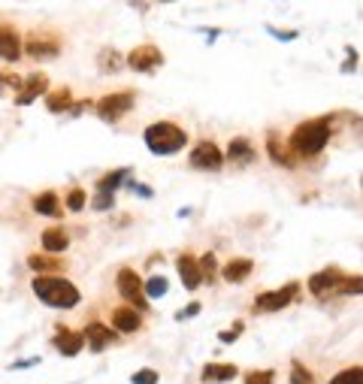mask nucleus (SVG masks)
Here are the masks:
<instances>
[{"label": "nucleus", "instance_id": "obj_1", "mask_svg": "<svg viewBox=\"0 0 363 384\" xmlns=\"http://www.w3.org/2000/svg\"><path fill=\"white\" fill-rule=\"evenodd\" d=\"M330 140H333V115H321V118H312V121L297 124L294 133H290V140H288V149L297 161L299 158H318Z\"/></svg>", "mask_w": 363, "mask_h": 384}, {"label": "nucleus", "instance_id": "obj_2", "mask_svg": "<svg viewBox=\"0 0 363 384\" xmlns=\"http://www.w3.org/2000/svg\"><path fill=\"white\" fill-rule=\"evenodd\" d=\"M31 288H34L36 300H43V303L52 309H73V306H79V300H82L79 288L64 276H36Z\"/></svg>", "mask_w": 363, "mask_h": 384}, {"label": "nucleus", "instance_id": "obj_3", "mask_svg": "<svg viewBox=\"0 0 363 384\" xmlns=\"http://www.w3.org/2000/svg\"><path fill=\"white\" fill-rule=\"evenodd\" d=\"M142 140H145V149H149L151 154H176L188 145V133L182 131L179 124L172 121H154L142 131Z\"/></svg>", "mask_w": 363, "mask_h": 384}, {"label": "nucleus", "instance_id": "obj_4", "mask_svg": "<svg viewBox=\"0 0 363 384\" xmlns=\"http://www.w3.org/2000/svg\"><path fill=\"white\" fill-rule=\"evenodd\" d=\"M64 49V36L52 27H40V31H31L27 36H22V54L34 61H52L58 58Z\"/></svg>", "mask_w": 363, "mask_h": 384}, {"label": "nucleus", "instance_id": "obj_5", "mask_svg": "<svg viewBox=\"0 0 363 384\" xmlns=\"http://www.w3.org/2000/svg\"><path fill=\"white\" fill-rule=\"evenodd\" d=\"M115 288H118V294L124 297V303L131 309H136L140 315L149 312V300H145V294H142V279L133 267H121L115 272Z\"/></svg>", "mask_w": 363, "mask_h": 384}, {"label": "nucleus", "instance_id": "obj_6", "mask_svg": "<svg viewBox=\"0 0 363 384\" xmlns=\"http://www.w3.org/2000/svg\"><path fill=\"white\" fill-rule=\"evenodd\" d=\"M345 272L339 269V267H327V269H318V272H312L309 276V294H312L315 300H333V297H339L342 294V285H345Z\"/></svg>", "mask_w": 363, "mask_h": 384}, {"label": "nucleus", "instance_id": "obj_7", "mask_svg": "<svg viewBox=\"0 0 363 384\" xmlns=\"http://www.w3.org/2000/svg\"><path fill=\"white\" fill-rule=\"evenodd\" d=\"M136 103V94L133 91H109L106 97H100L94 109H97V115L103 118V121H118L121 115H127L133 109Z\"/></svg>", "mask_w": 363, "mask_h": 384}, {"label": "nucleus", "instance_id": "obj_8", "mask_svg": "<svg viewBox=\"0 0 363 384\" xmlns=\"http://www.w3.org/2000/svg\"><path fill=\"white\" fill-rule=\"evenodd\" d=\"M297 297H299V281H288V285L279 290H263V294H258L254 309H258V312H281V309H288Z\"/></svg>", "mask_w": 363, "mask_h": 384}, {"label": "nucleus", "instance_id": "obj_9", "mask_svg": "<svg viewBox=\"0 0 363 384\" xmlns=\"http://www.w3.org/2000/svg\"><path fill=\"white\" fill-rule=\"evenodd\" d=\"M124 64L133 73H158L163 67V52L154 43H142V45H136L133 52H127Z\"/></svg>", "mask_w": 363, "mask_h": 384}, {"label": "nucleus", "instance_id": "obj_10", "mask_svg": "<svg viewBox=\"0 0 363 384\" xmlns=\"http://www.w3.org/2000/svg\"><path fill=\"white\" fill-rule=\"evenodd\" d=\"M188 163L194 170H203V172H218L224 167V152L218 149L212 140H203L200 145H194L188 154Z\"/></svg>", "mask_w": 363, "mask_h": 384}, {"label": "nucleus", "instance_id": "obj_11", "mask_svg": "<svg viewBox=\"0 0 363 384\" xmlns=\"http://www.w3.org/2000/svg\"><path fill=\"white\" fill-rule=\"evenodd\" d=\"M45 94H49V76L45 73H31L27 79H22V91L15 94V103L31 106L36 97H45Z\"/></svg>", "mask_w": 363, "mask_h": 384}, {"label": "nucleus", "instance_id": "obj_12", "mask_svg": "<svg viewBox=\"0 0 363 384\" xmlns=\"http://www.w3.org/2000/svg\"><path fill=\"white\" fill-rule=\"evenodd\" d=\"M224 161L236 163V167H249V163L258 161V149L251 145L249 136H233L230 142H227V154Z\"/></svg>", "mask_w": 363, "mask_h": 384}, {"label": "nucleus", "instance_id": "obj_13", "mask_svg": "<svg viewBox=\"0 0 363 384\" xmlns=\"http://www.w3.org/2000/svg\"><path fill=\"white\" fill-rule=\"evenodd\" d=\"M176 272L182 279V285H185V290H197L200 285H203V276H200V263L191 251H182L179 260H176Z\"/></svg>", "mask_w": 363, "mask_h": 384}, {"label": "nucleus", "instance_id": "obj_14", "mask_svg": "<svg viewBox=\"0 0 363 384\" xmlns=\"http://www.w3.org/2000/svg\"><path fill=\"white\" fill-rule=\"evenodd\" d=\"M52 345L64 354V357H76V354L85 348V339H82L79 330H70V327H58V333L52 336Z\"/></svg>", "mask_w": 363, "mask_h": 384}, {"label": "nucleus", "instance_id": "obj_15", "mask_svg": "<svg viewBox=\"0 0 363 384\" xmlns=\"http://www.w3.org/2000/svg\"><path fill=\"white\" fill-rule=\"evenodd\" d=\"M0 58L9 64L22 58V34L13 24H0Z\"/></svg>", "mask_w": 363, "mask_h": 384}, {"label": "nucleus", "instance_id": "obj_16", "mask_svg": "<svg viewBox=\"0 0 363 384\" xmlns=\"http://www.w3.org/2000/svg\"><path fill=\"white\" fill-rule=\"evenodd\" d=\"M27 267H31L36 276H61V272L67 269V260H61L58 254H31Z\"/></svg>", "mask_w": 363, "mask_h": 384}, {"label": "nucleus", "instance_id": "obj_17", "mask_svg": "<svg viewBox=\"0 0 363 384\" xmlns=\"http://www.w3.org/2000/svg\"><path fill=\"white\" fill-rule=\"evenodd\" d=\"M82 339H85V345L94 354L100 351H106L109 348V342H112V333H109V327L106 324H100V321H91L85 330H82Z\"/></svg>", "mask_w": 363, "mask_h": 384}, {"label": "nucleus", "instance_id": "obj_18", "mask_svg": "<svg viewBox=\"0 0 363 384\" xmlns=\"http://www.w3.org/2000/svg\"><path fill=\"white\" fill-rule=\"evenodd\" d=\"M112 327L118 333H140L142 330V315L131 306H118L112 312Z\"/></svg>", "mask_w": 363, "mask_h": 384}, {"label": "nucleus", "instance_id": "obj_19", "mask_svg": "<svg viewBox=\"0 0 363 384\" xmlns=\"http://www.w3.org/2000/svg\"><path fill=\"white\" fill-rule=\"evenodd\" d=\"M254 272V260L249 258H233V260H227L224 263V269H221V279L227 281V285H239V281H245Z\"/></svg>", "mask_w": 363, "mask_h": 384}, {"label": "nucleus", "instance_id": "obj_20", "mask_svg": "<svg viewBox=\"0 0 363 384\" xmlns=\"http://www.w3.org/2000/svg\"><path fill=\"white\" fill-rule=\"evenodd\" d=\"M236 376H239L236 363H206L203 372H200V378L206 384H224V381H233Z\"/></svg>", "mask_w": 363, "mask_h": 384}, {"label": "nucleus", "instance_id": "obj_21", "mask_svg": "<svg viewBox=\"0 0 363 384\" xmlns=\"http://www.w3.org/2000/svg\"><path fill=\"white\" fill-rule=\"evenodd\" d=\"M267 152H269V161H272V163H281V167H288V170H294V167H297V158L290 154L288 142H281L276 133H269V136H267Z\"/></svg>", "mask_w": 363, "mask_h": 384}, {"label": "nucleus", "instance_id": "obj_22", "mask_svg": "<svg viewBox=\"0 0 363 384\" xmlns=\"http://www.w3.org/2000/svg\"><path fill=\"white\" fill-rule=\"evenodd\" d=\"M70 249V236L64 227H49L43 230V254H61Z\"/></svg>", "mask_w": 363, "mask_h": 384}, {"label": "nucleus", "instance_id": "obj_23", "mask_svg": "<svg viewBox=\"0 0 363 384\" xmlns=\"http://www.w3.org/2000/svg\"><path fill=\"white\" fill-rule=\"evenodd\" d=\"M34 212L36 215H49V218H61L64 215V203L54 191H43L40 197H34Z\"/></svg>", "mask_w": 363, "mask_h": 384}, {"label": "nucleus", "instance_id": "obj_24", "mask_svg": "<svg viewBox=\"0 0 363 384\" xmlns=\"http://www.w3.org/2000/svg\"><path fill=\"white\" fill-rule=\"evenodd\" d=\"M131 167H121V170H112V172H106V176L103 179H100L97 182V191H103V194H115V191L118 188H121V182H127V179H131Z\"/></svg>", "mask_w": 363, "mask_h": 384}, {"label": "nucleus", "instance_id": "obj_25", "mask_svg": "<svg viewBox=\"0 0 363 384\" xmlns=\"http://www.w3.org/2000/svg\"><path fill=\"white\" fill-rule=\"evenodd\" d=\"M73 106V91L70 88H58V91H49V94H45V109H49V112H67V109Z\"/></svg>", "mask_w": 363, "mask_h": 384}, {"label": "nucleus", "instance_id": "obj_26", "mask_svg": "<svg viewBox=\"0 0 363 384\" xmlns=\"http://www.w3.org/2000/svg\"><path fill=\"white\" fill-rule=\"evenodd\" d=\"M97 67H100V73H118V70L124 67L121 52H118V49H100V54H97Z\"/></svg>", "mask_w": 363, "mask_h": 384}, {"label": "nucleus", "instance_id": "obj_27", "mask_svg": "<svg viewBox=\"0 0 363 384\" xmlns=\"http://www.w3.org/2000/svg\"><path fill=\"white\" fill-rule=\"evenodd\" d=\"M167 290H170V281L163 276H151L149 281H142L145 300H163V297H167Z\"/></svg>", "mask_w": 363, "mask_h": 384}, {"label": "nucleus", "instance_id": "obj_28", "mask_svg": "<svg viewBox=\"0 0 363 384\" xmlns=\"http://www.w3.org/2000/svg\"><path fill=\"white\" fill-rule=\"evenodd\" d=\"M327 384H363V367H360V363H354V367H345L342 372H336V376L327 381Z\"/></svg>", "mask_w": 363, "mask_h": 384}, {"label": "nucleus", "instance_id": "obj_29", "mask_svg": "<svg viewBox=\"0 0 363 384\" xmlns=\"http://www.w3.org/2000/svg\"><path fill=\"white\" fill-rule=\"evenodd\" d=\"M197 263H200V276H203V281L206 285H212V281L218 279V258L212 251H206L203 258H197Z\"/></svg>", "mask_w": 363, "mask_h": 384}, {"label": "nucleus", "instance_id": "obj_30", "mask_svg": "<svg viewBox=\"0 0 363 384\" xmlns=\"http://www.w3.org/2000/svg\"><path fill=\"white\" fill-rule=\"evenodd\" d=\"M290 384H315L312 369L303 367L299 360H290Z\"/></svg>", "mask_w": 363, "mask_h": 384}, {"label": "nucleus", "instance_id": "obj_31", "mask_svg": "<svg viewBox=\"0 0 363 384\" xmlns=\"http://www.w3.org/2000/svg\"><path fill=\"white\" fill-rule=\"evenodd\" d=\"M88 203V197H85V188H73L67 200H64V206H67V212H82Z\"/></svg>", "mask_w": 363, "mask_h": 384}, {"label": "nucleus", "instance_id": "obj_32", "mask_svg": "<svg viewBox=\"0 0 363 384\" xmlns=\"http://www.w3.org/2000/svg\"><path fill=\"white\" fill-rule=\"evenodd\" d=\"M276 381V372L272 369H251L245 372V384H272Z\"/></svg>", "mask_w": 363, "mask_h": 384}, {"label": "nucleus", "instance_id": "obj_33", "mask_svg": "<svg viewBox=\"0 0 363 384\" xmlns=\"http://www.w3.org/2000/svg\"><path fill=\"white\" fill-rule=\"evenodd\" d=\"M13 91H22V79L15 73H0V94H13Z\"/></svg>", "mask_w": 363, "mask_h": 384}, {"label": "nucleus", "instance_id": "obj_34", "mask_svg": "<svg viewBox=\"0 0 363 384\" xmlns=\"http://www.w3.org/2000/svg\"><path fill=\"white\" fill-rule=\"evenodd\" d=\"M133 384H158L161 376H158V369H151V367H145V369H136L133 376H131Z\"/></svg>", "mask_w": 363, "mask_h": 384}, {"label": "nucleus", "instance_id": "obj_35", "mask_svg": "<svg viewBox=\"0 0 363 384\" xmlns=\"http://www.w3.org/2000/svg\"><path fill=\"white\" fill-rule=\"evenodd\" d=\"M112 206H115V194H103V191H97L94 200H91V209H97V212H106Z\"/></svg>", "mask_w": 363, "mask_h": 384}, {"label": "nucleus", "instance_id": "obj_36", "mask_svg": "<svg viewBox=\"0 0 363 384\" xmlns=\"http://www.w3.org/2000/svg\"><path fill=\"white\" fill-rule=\"evenodd\" d=\"M242 330H245V321H236V324L230 327V330L218 333V342H221V345H230V342L239 339V333H242Z\"/></svg>", "mask_w": 363, "mask_h": 384}, {"label": "nucleus", "instance_id": "obj_37", "mask_svg": "<svg viewBox=\"0 0 363 384\" xmlns=\"http://www.w3.org/2000/svg\"><path fill=\"white\" fill-rule=\"evenodd\" d=\"M200 309H203V303L200 300H194V303H188L182 312H176V321H191V318H197L200 315Z\"/></svg>", "mask_w": 363, "mask_h": 384}, {"label": "nucleus", "instance_id": "obj_38", "mask_svg": "<svg viewBox=\"0 0 363 384\" xmlns=\"http://www.w3.org/2000/svg\"><path fill=\"white\" fill-rule=\"evenodd\" d=\"M360 290H363V279H360V276H348V279H345L342 294H354V297H357Z\"/></svg>", "mask_w": 363, "mask_h": 384}, {"label": "nucleus", "instance_id": "obj_39", "mask_svg": "<svg viewBox=\"0 0 363 384\" xmlns=\"http://www.w3.org/2000/svg\"><path fill=\"white\" fill-rule=\"evenodd\" d=\"M267 34H272L281 43H290V40H297L299 36V31H279V27H272V24H267Z\"/></svg>", "mask_w": 363, "mask_h": 384}, {"label": "nucleus", "instance_id": "obj_40", "mask_svg": "<svg viewBox=\"0 0 363 384\" xmlns=\"http://www.w3.org/2000/svg\"><path fill=\"white\" fill-rule=\"evenodd\" d=\"M131 191H136V194H140L142 200H149V197H154V191L149 188V185H140V182H131V185H127Z\"/></svg>", "mask_w": 363, "mask_h": 384}, {"label": "nucleus", "instance_id": "obj_41", "mask_svg": "<svg viewBox=\"0 0 363 384\" xmlns=\"http://www.w3.org/2000/svg\"><path fill=\"white\" fill-rule=\"evenodd\" d=\"M31 367H40V357H27V360L9 363V369H31Z\"/></svg>", "mask_w": 363, "mask_h": 384}, {"label": "nucleus", "instance_id": "obj_42", "mask_svg": "<svg viewBox=\"0 0 363 384\" xmlns=\"http://www.w3.org/2000/svg\"><path fill=\"white\" fill-rule=\"evenodd\" d=\"M88 106H91V100H79V103H73V106L67 109V115H73V118H76V115H82V112H85Z\"/></svg>", "mask_w": 363, "mask_h": 384}, {"label": "nucleus", "instance_id": "obj_43", "mask_svg": "<svg viewBox=\"0 0 363 384\" xmlns=\"http://www.w3.org/2000/svg\"><path fill=\"white\" fill-rule=\"evenodd\" d=\"M354 64H357V52H351V49H348V61L342 64V73H354V70H357Z\"/></svg>", "mask_w": 363, "mask_h": 384}]
</instances>
